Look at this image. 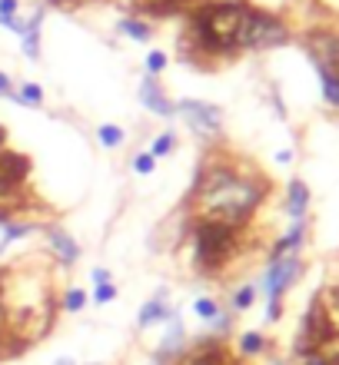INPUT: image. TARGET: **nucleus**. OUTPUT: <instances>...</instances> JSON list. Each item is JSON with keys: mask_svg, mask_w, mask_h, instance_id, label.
Returning a JSON list of instances; mask_svg holds the SVG:
<instances>
[{"mask_svg": "<svg viewBox=\"0 0 339 365\" xmlns=\"http://www.w3.org/2000/svg\"><path fill=\"white\" fill-rule=\"evenodd\" d=\"M130 167H133V173H140V176H150V173L156 169V160L150 156V153H137Z\"/></svg>", "mask_w": 339, "mask_h": 365, "instance_id": "nucleus-20", "label": "nucleus"}, {"mask_svg": "<svg viewBox=\"0 0 339 365\" xmlns=\"http://www.w3.org/2000/svg\"><path fill=\"white\" fill-rule=\"evenodd\" d=\"M93 282H97V286L110 282V273H107V269H93Z\"/></svg>", "mask_w": 339, "mask_h": 365, "instance_id": "nucleus-25", "label": "nucleus"}, {"mask_svg": "<svg viewBox=\"0 0 339 365\" xmlns=\"http://www.w3.org/2000/svg\"><path fill=\"white\" fill-rule=\"evenodd\" d=\"M266 193H270V180L243 176L233 167L203 160L186 196V213L190 219H216V223H230L240 229L256 213Z\"/></svg>", "mask_w": 339, "mask_h": 365, "instance_id": "nucleus-1", "label": "nucleus"}, {"mask_svg": "<svg viewBox=\"0 0 339 365\" xmlns=\"http://www.w3.org/2000/svg\"><path fill=\"white\" fill-rule=\"evenodd\" d=\"M0 96H14V90H10V76L0 74Z\"/></svg>", "mask_w": 339, "mask_h": 365, "instance_id": "nucleus-24", "label": "nucleus"}, {"mask_svg": "<svg viewBox=\"0 0 339 365\" xmlns=\"http://www.w3.org/2000/svg\"><path fill=\"white\" fill-rule=\"evenodd\" d=\"M167 63H170L167 53H163V50H154V53L147 57V76H160L167 70Z\"/></svg>", "mask_w": 339, "mask_h": 365, "instance_id": "nucleus-19", "label": "nucleus"}, {"mask_svg": "<svg viewBox=\"0 0 339 365\" xmlns=\"http://www.w3.org/2000/svg\"><path fill=\"white\" fill-rule=\"evenodd\" d=\"M299 269H303V262L299 256H283L276 262H270V269L263 275V289H266V319H279V312H283V292L293 286L296 279H299Z\"/></svg>", "mask_w": 339, "mask_h": 365, "instance_id": "nucleus-4", "label": "nucleus"}, {"mask_svg": "<svg viewBox=\"0 0 339 365\" xmlns=\"http://www.w3.org/2000/svg\"><path fill=\"white\" fill-rule=\"evenodd\" d=\"M163 296H167V289H160L154 299H150V303L140 309V316H137L140 329H150V325H156V322L173 319V312H170V305H167V299H163Z\"/></svg>", "mask_w": 339, "mask_h": 365, "instance_id": "nucleus-8", "label": "nucleus"}, {"mask_svg": "<svg viewBox=\"0 0 339 365\" xmlns=\"http://www.w3.org/2000/svg\"><path fill=\"white\" fill-rule=\"evenodd\" d=\"M7 150V130H3V126H0V153Z\"/></svg>", "mask_w": 339, "mask_h": 365, "instance_id": "nucleus-27", "label": "nucleus"}, {"mask_svg": "<svg viewBox=\"0 0 339 365\" xmlns=\"http://www.w3.org/2000/svg\"><path fill=\"white\" fill-rule=\"evenodd\" d=\"M190 239H193V266L203 275H216L240 249V229L216 219H190Z\"/></svg>", "mask_w": 339, "mask_h": 365, "instance_id": "nucleus-2", "label": "nucleus"}, {"mask_svg": "<svg viewBox=\"0 0 339 365\" xmlns=\"http://www.w3.org/2000/svg\"><path fill=\"white\" fill-rule=\"evenodd\" d=\"M176 113H183V120L193 126V133L213 139L220 133V107L213 103H203V100H180Z\"/></svg>", "mask_w": 339, "mask_h": 365, "instance_id": "nucleus-5", "label": "nucleus"}, {"mask_svg": "<svg viewBox=\"0 0 339 365\" xmlns=\"http://www.w3.org/2000/svg\"><path fill=\"white\" fill-rule=\"evenodd\" d=\"M266 349V339L260 332H243L240 335V355H260Z\"/></svg>", "mask_w": 339, "mask_h": 365, "instance_id": "nucleus-15", "label": "nucleus"}, {"mask_svg": "<svg viewBox=\"0 0 339 365\" xmlns=\"http://www.w3.org/2000/svg\"><path fill=\"white\" fill-rule=\"evenodd\" d=\"M83 305H87V292L83 289H70L63 296V309H67V312H80Z\"/></svg>", "mask_w": 339, "mask_h": 365, "instance_id": "nucleus-21", "label": "nucleus"}, {"mask_svg": "<svg viewBox=\"0 0 339 365\" xmlns=\"http://www.w3.org/2000/svg\"><path fill=\"white\" fill-rule=\"evenodd\" d=\"M17 7H20V0H0V27H10L14 24Z\"/></svg>", "mask_w": 339, "mask_h": 365, "instance_id": "nucleus-22", "label": "nucleus"}, {"mask_svg": "<svg viewBox=\"0 0 339 365\" xmlns=\"http://www.w3.org/2000/svg\"><path fill=\"white\" fill-rule=\"evenodd\" d=\"M193 312H197V319L213 322L216 316H220V303H216V299H210V296H203V299H197V303H193Z\"/></svg>", "mask_w": 339, "mask_h": 365, "instance_id": "nucleus-16", "label": "nucleus"}, {"mask_svg": "<svg viewBox=\"0 0 339 365\" xmlns=\"http://www.w3.org/2000/svg\"><path fill=\"white\" fill-rule=\"evenodd\" d=\"M117 31L124 33V37H130V40H137V44L154 37V27H150L147 20H140V17H124V20L117 24Z\"/></svg>", "mask_w": 339, "mask_h": 365, "instance_id": "nucleus-12", "label": "nucleus"}, {"mask_svg": "<svg viewBox=\"0 0 339 365\" xmlns=\"http://www.w3.org/2000/svg\"><path fill=\"white\" fill-rule=\"evenodd\" d=\"M47 236H50V249L53 256L60 259L63 266H74L80 259V246L74 243V236H67L60 226H47Z\"/></svg>", "mask_w": 339, "mask_h": 365, "instance_id": "nucleus-7", "label": "nucleus"}, {"mask_svg": "<svg viewBox=\"0 0 339 365\" xmlns=\"http://www.w3.org/2000/svg\"><path fill=\"white\" fill-rule=\"evenodd\" d=\"M173 146H176V137L173 133H160V137H154V143H150V156L154 160H160V156H167V153H173Z\"/></svg>", "mask_w": 339, "mask_h": 365, "instance_id": "nucleus-17", "label": "nucleus"}, {"mask_svg": "<svg viewBox=\"0 0 339 365\" xmlns=\"http://www.w3.org/2000/svg\"><path fill=\"white\" fill-rule=\"evenodd\" d=\"M290 160H293V153H290V150H279L276 153V163H290Z\"/></svg>", "mask_w": 339, "mask_h": 365, "instance_id": "nucleus-26", "label": "nucleus"}, {"mask_svg": "<svg viewBox=\"0 0 339 365\" xmlns=\"http://www.w3.org/2000/svg\"><path fill=\"white\" fill-rule=\"evenodd\" d=\"M117 299V286L113 282H104V286H97V292H93V303L97 305H107Z\"/></svg>", "mask_w": 339, "mask_h": 365, "instance_id": "nucleus-23", "label": "nucleus"}, {"mask_svg": "<svg viewBox=\"0 0 339 365\" xmlns=\"http://www.w3.org/2000/svg\"><path fill=\"white\" fill-rule=\"evenodd\" d=\"M97 139H100V146H107V150H117V146H124L126 133L120 126H113V123H104L100 130H97Z\"/></svg>", "mask_w": 339, "mask_h": 365, "instance_id": "nucleus-14", "label": "nucleus"}, {"mask_svg": "<svg viewBox=\"0 0 339 365\" xmlns=\"http://www.w3.org/2000/svg\"><path fill=\"white\" fill-rule=\"evenodd\" d=\"M290 40V27L270 10H260L249 3V14L243 20V31H240V50H270Z\"/></svg>", "mask_w": 339, "mask_h": 365, "instance_id": "nucleus-3", "label": "nucleus"}, {"mask_svg": "<svg viewBox=\"0 0 339 365\" xmlns=\"http://www.w3.org/2000/svg\"><path fill=\"white\" fill-rule=\"evenodd\" d=\"M10 100L24 103V107H44V90H40V83H24Z\"/></svg>", "mask_w": 339, "mask_h": 365, "instance_id": "nucleus-13", "label": "nucleus"}, {"mask_svg": "<svg viewBox=\"0 0 339 365\" xmlns=\"http://www.w3.org/2000/svg\"><path fill=\"white\" fill-rule=\"evenodd\" d=\"M303 236H306V219H293V229L273 246V253H270V262H276L283 256H296V249L303 243Z\"/></svg>", "mask_w": 339, "mask_h": 365, "instance_id": "nucleus-9", "label": "nucleus"}, {"mask_svg": "<svg viewBox=\"0 0 339 365\" xmlns=\"http://www.w3.org/2000/svg\"><path fill=\"white\" fill-rule=\"evenodd\" d=\"M320 70V80H323V96L339 107V60H329V63H316Z\"/></svg>", "mask_w": 339, "mask_h": 365, "instance_id": "nucleus-10", "label": "nucleus"}, {"mask_svg": "<svg viewBox=\"0 0 339 365\" xmlns=\"http://www.w3.org/2000/svg\"><path fill=\"white\" fill-rule=\"evenodd\" d=\"M140 103L150 110V113H156V117H176V103L160 90L156 76H143V83H140Z\"/></svg>", "mask_w": 339, "mask_h": 365, "instance_id": "nucleus-6", "label": "nucleus"}, {"mask_svg": "<svg viewBox=\"0 0 339 365\" xmlns=\"http://www.w3.org/2000/svg\"><path fill=\"white\" fill-rule=\"evenodd\" d=\"M253 299H256V286H243V289L233 292V312H247L249 305H253Z\"/></svg>", "mask_w": 339, "mask_h": 365, "instance_id": "nucleus-18", "label": "nucleus"}, {"mask_svg": "<svg viewBox=\"0 0 339 365\" xmlns=\"http://www.w3.org/2000/svg\"><path fill=\"white\" fill-rule=\"evenodd\" d=\"M286 206H290V216H293V219H303V216H306L309 186H306L303 180H293V182H290V196H286Z\"/></svg>", "mask_w": 339, "mask_h": 365, "instance_id": "nucleus-11", "label": "nucleus"}]
</instances>
